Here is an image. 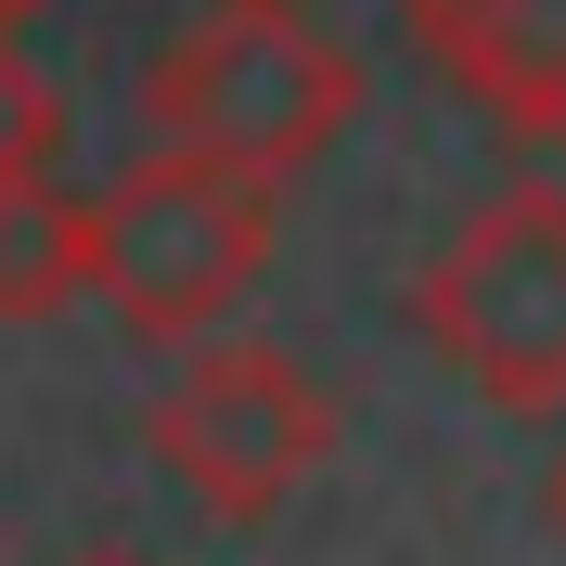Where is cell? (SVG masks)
Returning a JSON list of instances; mask_svg holds the SVG:
<instances>
[{
	"label": "cell",
	"instance_id": "4",
	"mask_svg": "<svg viewBox=\"0 0 566 566\" xmlns=\"http://www.w3.org/2000/svg\"><path fill=\"white\" fill-rule=\"evenodd\" d=\"M142 451L168 463L207 515L258 528V515H283V502L310 490V463L335 451V399H322L271 335H207V348L155 387Z\"/></svg>",
	"mask_w": 566,
	"mask_h": 566
},
{
	"label": "cell",
	"instance_id": "2",
	"mask_svg": "<svg viewBox=\"0 0 566 566\" xmlns=\"http://www.w3.org/2000/svg\"><path fill=\"white\" fill-rule=\"evenodd\" d=\"M412 322L490 412H566V180H502L424 245Z\"/></svg>",
	"mask_w": 566,
	"mask_h": 566
},
{
	"label": "cell",
	"instance_id": "8",
	"mask_svg": "<svg viewBox=\"0 0 566 566\" xmlns=\"http://www.w3.org/2000/svg\"><path fill=\"white\" fill-rule=\"evenodd\" d=\"M541 515H554V528H566V463H554V476H541Z\"/></svg>",
	"mask_w": 566,
	"mask_h": 566
},
{
	"label": "cell",
	"instance_id": "1",
	"mask_svg": "<svg viewBox=\"0 0 566 566\" xmlns=\"http://www.w3.org/2000/svg\"><path fill=\"white\" fill-rule=\"evenodd\" d=\"M142 116L180 155L296 180L310 155H335V129L360 116V52L322 27L310 0H207L193 27L155 52Z\"/></svg>",
	"mask_w": 566,
	"mask_h": 566
},
{
	"label": "cell",
	"instance_id": "3",
	"mask_svg": "<svg viewBox=\"0 0 566 566\" xmlns=\"http://www.w3.org/2000/svg\"><path fill=\"white\" fill-rule=\"evenodd\" d=\"M258 271H271V180L258 168L155 142L91 193V296L142 348H193Z\"/></svg>",
	"mask_w": 566,
	"mask_h": 566
},
{
	"label": "cell",
	"instance_id": "10",
	"mask_svg": "<svg viewBox=\"0 0 566 566\" xmlns=\"http://www.w3.org/2000/svg\"><path fill=\"white\" fill-rule=\"evenodd\" d=\"M77 566H129V554H77Z\"/></svg>",
	"mask_w": 566,
	"mask_h": 566
},
{
	"label": "cell",
	"instance_id": "5",
	"mask_svg": "<svg viewBox=\"0 0 566 566\" xmlns=\"http://www.w3.org/2000/svg\"><path fill=\"white\" fill-rule=\"evenodd\" d=\"M412 52L515 142H566V0H399Z\"/></svg>",
	"mask_w": 566,
	"mask_h": 566
},
{
	"label": "cell",
	"instance_id": "6",
	"mask_svg": "<svg viewBox=\"0 0 566 566\" xmlns=\"http://www.w3.org/2000/svg\"><path fill=\"white\" fill-rule=\"evenodd\" d=\"M65 296H91V193L27 168L0 180V322H52Z\"/></svg>",
	"mask_w": 566,
	"mask_h": 566
},
{
	"label": "cell",
	"instance_id": "7",
	"mask_svg": "<svg viewBox=\"0 0 566 566\" xmlns=\"http://www.w3.org/2000/svg\"><path fill=\"white\" fill-rule=\"evenodd\" d=\"M65 155V91L27 65V39H0V180H27Z\"/></svg>",
	"mask_w": 566,
	"mask_h": 566
},
{
	"label": "cell",
	"instance_id": "9",
	"mask_svg": "<svg viewBox=\"0 0 566 566\" xmlns=\"http://www.w3.org/2000/svg\"><path fill=\"white\" fill-rule=\"evenodd\" d=\"M27 13H39V0H0V39H27Z\"/></svg>",
	"mask_w": 566,
	"mask_h": 566
}]
</instances>
